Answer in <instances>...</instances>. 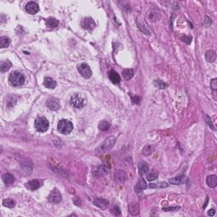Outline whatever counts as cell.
<instances>
[{"label": "cell", "mask_w": 217, "mask_h": 217, "mask_svg": "<svg viewBox=\"0 0 217 217\" xmlns=\"http://www.w3.org/2000/svg\"><path fill=\"white\" fill-rule=\"evenodd\" d=\"M25 81V76L19 71H13L9 76V82L13 87H20Z\"/></svg>", "instance_id": "6da1fadb"}, {"label": "cell", "mask_w": 217, "mask_h": 217, "mask_svg": "<svg viewBox=\"0 0 217 217\" xmlns=\"http://www.w3.org/2000/svg\"><path fill=\"white\" fill-rule=\"evenodd\" d=\"M73 130V124L68 120H61L58 124V131L62 134H69Z\"/></svg>", "instance_id": "7a4b0ae2"}, {"label": "cell", "mask_w": 217, "mask_h": 217, "mask_svg": "<svg viewBox=\"0 0 217 217\" xmlns=\"http://www.w3.org/2000/svg\"><path fill=\"white\" fill-rule=\"evenodd\" d=\"M115 141H116V138L114 137V136L108 137V138H106V139L104 140V142L99 146V148H97V151L100 152V153H103V152H105L107 151V150L111 149V148H113L114 145H115Z\"/></svg>", "instance_id": "3957f363"}, {"label": "cell", "mask_w": 217, "mask_h": 217, "mask_svg": "<svg viewBox=\"0 0 217 217\" xmlns=\"http://www.w3.org/2000/svg\"><path fill=\"white\" fill-rule=\"evenodd\" d=\"M35 128L38 132H44L47 131L49 127L48 121L45 117H39L35 121Z\"/></svg>", "instance_id": "277c9868"}, {"label": "cell", "mask_w": 217, "mask_h": 217, "mask_svg": "<svg viewBox=\"0 0 217 217\" xmlns=\"http://www.w3.org/2000/svg\"><path fill=\"white\" fill-rule=\"evenodd\" d=\"M71 104L76 108H82L85 105V99L81 94L73 95L71 99Z\"/></svg>", "instance_id": "5b68a950"}, {"label": "cell", "mask_w": 217, "mask_h": 217, "mask_svg": "<svg viewBox=\"0 0 217 217\" xmlns=\"http://www.w3.org/2000/svg\"><path fill=\"white\" fill-rule=\"evenodd\" d=\"M77 69H78L79 73L86 79H89L90 77L92 76V74H93L92 71H91L89 66H87V64H84V63L81 64V65L78 66Z\"/></svg>", "instance_id": "8992f818"}, {"label": "cell", "mask_w": 217, "mask_h": 217, "mask_svg": "<svg viewBox=\"0 0 217 217\" xmlns=\"http://www.w3.org/2000/svg\"><path fill=\"white\" fill-rule=\"evenodd\" d=\"M61 194L58 189H53L48 196V201L53 203H59L61 201Z\"/></svg>", "instance_id": "52a82bcc"}, {"label": "cell", "mask_w": 217, "mask_h": 217, "mask_svg": "<svg viewBox=\"0 0 217 217\" xmlns=\"http://www.w3.org/2000/svg\"><path fill=\"white\" fill-rule=\"evenodd\" d=\"M47 106L48 108H50L51 110H58L60 108V100L57 99V98H49L47 100Z\"/></svg>", "instance_id": "ba28073f"}, {"label": "cell", "mask_w": 217, "mask_h": 217, "mask_svg": "<svg viewBox=\"0 0 217 217\" xmlns=\"http://www.w3.org/2000/svg\"><path fill=\"white\" fill-rule=\"evenodd\" d=\"M95 26L96 25H95L94 20L92 19L91 17H87V18H85L81 21V26L85 30L89 31V32L93 31L95 28Z\"/></svg>", "instance_id": "9c48e42d"}, {"label": "cell", "mask_w": 217, "mask_h": 217, "mask_svg": "<svg viewBox=\"0 0 217 217\" xmlns=\"http://www.w3.org/2000/svg\"><path fill=\"white\" fill-rule=\"evenodd\" d=\"M26 10L27 11V13L31 14H35L39 11V6L36 2H29L27 5H26Z\"/></svg>", "instance_id": "30bf717a"}, {"label": "cell", "mask_w": 217, "mask_h": 217, "mask_svg": "<svg viewBox=\"0 0 217 217\" xmlns=\"http://www.w3.org/2000/svg\"><path fill=\"white\" fill-rule=\"evenodd\" d=\"M42 186V182L39 180H32L26 184V188L31 191H35Z\"/></svg>", "instance_id": "8fae6325"}, {"label": "cell", "mask_w": 217, "mask_h": 217, "mask_svg": "<svg viewBox=\"0 0 217 217\" xmlns=\"http://www.w3.org/2000/svg\"><path fill=\"white\" fill-rule=\"evenodd\" d=\"M149 171V167L144 161H140L138 164V173L140 176H144L147 175Z\"/></svg>", "instance_id": "7c38bea8"}, {"label": "cell", "mask_w": 217, "mask_h": 217, "mask_svg": "<svg viewBox=\"0 0 217 217\" xmlns=\"http://www.w3.org/2000/svg\"><path fill=\"white\" fill-rule=\"evenodd\" d=\"M187 181V177L185 176H176V177H173V178H170L169 180V182L171 183L173 185H181V184H184Z\"/></svg>", "instance_id": "4fadbf2b"}, {"label": "cell", "mask_w": 217, "mask_h": 217, "mask_svg": "<svg viewBox=\"0 0 217 217\" xmlns=\"http://www.w3.org/2000/svg\"><path fill=\"white\" fill-rule=\"evenodd\" d=\"M146 188L147 183L146 182H145V180L143 179V178H140V179L138 180V182H137V183L135 186L134 189H135L136 193H141L143 190H145Z\"/></svg>", "instance_id": "5bb4252c"}, {"label": "cell", "mask_w": 217, "mask_h": 217, "mask_svg": "<svg viewBox=\"0 0 217 217\" xmlns=\"http://www.w3.org/2000/svg\"><path fill=\"white\" fill-rule=\"evenodd\" d=\"M93 203H94V205L98 206L100 209H105L108 205V201L104 199V198H98V199H95L93 201Z\"/></svg>", "instance_id": "9a60e30c"}, {"label": "cell", "mask_w": 217, "mask_h": 217, "mask_svg": "<svg viewBox=\"0 0 217 217\" xmlns=\"http://www.w3.org/2000/svg\"><path fill=\"white\" fill-rule=\"evenodd\" d=\"M43 85L49 89H54L56 87L57 83L51 77H45V79L43 81Z\"/></svg>", "instance_id": "2e32d148"}, {"label": "cell", "mask_w": 217, "mask_h": 217, "mask_svg": "<svg viewBox=\"0 0 217 217\" xmlns=\"http://www.w3.org/2000/svg\"><path fill=\"white\" fill-rule=\"evenodd\" d=\"M108 77H109L110 81L113 82L114 84H118V83H120V81H121V77H120V76L118 75V73L115 71H113V70L109 71Z\"/></svg>", "instance_id": "e0dca14e"}, {"label": "cell", "mask_w": 217, "mask_h": 217, "mask_svg": "<svg viewBox=\"0 0 217 217\" xmlns=\"http://www.w3.org/2000/svg\"><path fill=\"white\" fill-rule=\"evenodd\" d=\"M206 183L209 188H215L217 186V177L215 175H210L206 179Z\"/></svg>", "instance_id": "ac0fdd59"}, {"label": "cell", "mask_w": 217, "mask_h": 217, "mask_svg": "<svg viewBox=\"0 0 217 217\" xmlns=\"http://www.w3.org/2000/svg\"><path fill=\"white\" fill-rule=\"evenodd\" d=\"M128 209H129V212L131 213V215H138L139 212H140L139 205L137 203H130V205L128 207Z\"/></svg>", "instance_id": "d6986e66"}, {"label": "cell", "mask_w": 217, "mask_h": 217, "mask_svg": "<svg viewBox=\"0 0 217 217\" xmlns=\"http://www.w3.org/2000/svg\"><path fill=\"white\" fill-rule=\"evenodd\" d=\"M115 179L120 182H124L127 179V174L122 170H117L115 173Z\"/></svg>", "instance_id": "ffe728a7"}, {"label": "cell", "mask_w": 217, "mask_h": 217, "mask_svg": "<svg viewBox=\"0 0 217 217\" xmlns=\"http://www.w3.org/2000/svg\"><path fill=\"white\" fill-rule=\"evenodd\" d=\"M3 181L5 182V183L7 186H10V185L13 184L14 182V177L10 173H6V174L3 175Z\"/></svg>", "instance_id": "44dd1931"}, {"label": "cell", "mask_w": 217, "mask_h": 217, "mask_svg": "<svg viewBox=\"0 0 217 217\" xmlns=\"http://www.w3.org/2000/svg\"><path fill=\"white\" fill-rule=\"evenodd\" d=\"M11 40L8 37H1L0 38V47L1 48H5L10 46Z\"/></svg>", "instance_id": "7402d4cb"}, {"label": "cell", "mask_w": 217, "mask_h": 217, "mask_svg": "<svg viewBox=\"0 0 217 217\" xmlns=\"http://www.w3.org/2000/svg\"><path fill=\"white\" fill-rule=\"evenodd\" d=\"M12 66V64L10 60H6V61H2L1 62V65H0V70L1 72H6L10 70Z\"/></svg>", "instance_id": "603a6c76"}, {"label": "cell", "mask_w": 217, "mask_h": 217, "mask_svg": "<svg viewBox=\"0 0 217 217\" xmlns=\"http://www.w3.org/2000/svg\"><path fill=\"white\" fill-rule=\"evenodd\" d=\"M205 58H206V60L208 62H211L212 63V62L215 61V60H216L215 52L213 51V50H209L205 53Z\"/></svg>", "instance_id": "cb8c5ba5"}, {"label": "cell", "mask_w": 217, "mask_h": 217, "mask_svg": "<svg viewBox=\"0 0 217 217\" xmlns=\"http://www.w3.org/2000/svg\"><path fill=\"white\" fill-rule=\"evenodd\" d=\"M134 76V71L132 69H126L122 71V76L126 80H131Z\"/></svg>", "instance_id": "d4e9b609"}, {"label": "cell", "mask_w": 217, "mask_h": 217, "mask_svg": "<svg viewBox=\"0 0 217 217\" xmlns=\"http://www.w3.org/2000/svg\"><path fill=\"white\" fill-rule=\"evenodd\" d=\"M108 170H109V166L106 164H104V165H100L98 169V173H99L100 176H104V175H106L108 173Z\"/></svg>", "instance_id": "484cf974"}, {"label": "cell", "mask_w": 217, "mask_h": 217, "mask_svg": "<svg viewBox=\"0 0 217 217\" xmlns=\"http://www.w3.org/2000/svg\"><path fill=\"white\" fill-rule=\"evenodd\" d=\"M169 186L168 183H166L165 182H157V183H150L148 185V187L150 188H167Z\"/></svg>", "instance_id": "4316f807"}, {"label": "cell", "mask_w": 217, "mask_h": 217, "mask_svg": "<svg viewBox=\"0 0 217 217\" xmlns=\"http://www.w3.org/2000/svg\"><path fill=\"white\" fill-rule=\"evenodd\" d=\"M4 206L8 208H14L15 206V201L12 198H5L3 200Z\"/></svg>", "instance_id": "83f0119b"}, {"label": "cell", "mask_w": 217, "mask_h": 217, "mask_svg": "<svg viewBox=\"0 0 217 217\" xmlns=\"http://www.w3.org/2000/svg\"><path fill=\"white\" fill-rule=\"evenodd\" d=\"M109 127H110V125L107 121H101L99 123V130H101V131H104V132L108 131L109 129Z\"/></svg>", "instance_id": "f1b7e54d"}, {"label": "cell", "mask_w": 217, "mask_h": 217, "mask_svg": "<svg viewBox=\"0 0 217 217\" xmlns=\"http://www.w3.org/2000/svg\"><path fill=\"white\" fill-rule=\"evenodd\" d=\"M47 26L49 28H55L59 26V21L54 18H49L47 20Z\"/></svg>", "instance_id": "f546056e"}, {"label": "cell", "mask_w": 217, "mask_h": 217, "mask_svg": "<svg viewBox=\"0 0 217 217\" xmlns=\"http://www.w3.org/2000/svg\"><path fill=\"white\" fill-rule=\"evenodd\" d=\"M154 86H155L157 88H160V89H165V88H166V87H168V85H167L165 82H164V81H162L160 80L155 81L154 82Z\"/></svg>", "instance_id": "4dcf8cb0"}, {"label": "cell", "mask_w": 217, "mask_h": 217, "mask_svg": "<svg viewBox=\"0 0 217 217\" xmlns=\"http://www.w3.org/2000/svg\"><path fill=\"white\" fill-rule=\"evenodd\" d=\"M16 100H17L16 96H14V95H10V97L8 98V99H7V104H8V106H9V107H12L13 105H14L15 102H16Z\"/></svg>", "instance_id": "1f68e13d"}, {"label": "cell", "mask_w": 217, "mask_h": 217, "mask_svg": "<svg viewBox=\"0 0 217 217\" xmlns=\"http://www.w3.org/2000/svg\"><path fill=\"white\" fill-rule=\"evenodd\" d=\"M158 172L157 171H154V170H153L152 172H150L149 174L148 175V176H147V180L148 181H149V182H151V181H154V180H155L157 177H158Z\"/></svg>", "instance_id": "d6a6232c"}, {"label": "cell", "mask_w": 217, "mask_h": 217, "mask_svg": "<svg viewBox=\"0 0 217 217\" xmlns=\"http://www.w3.org/2000/svg\"><path fill=\"white\" fill-rule=\"evenodd\" d=\"M182 42H184L185 43H187V44H190V43H192V37L191 36H188V35H183V36H182Z\"/></svg>", "instance_id": "836d02e7"}, {"label": "cell", "mask_w": 217, "mask_h": 217, "mask_svg": "<svg viewBox=\"0 0 217 217\" xmlns=\"http://www.w3.org/2000/svg\"><path fill=\"white\" fill-rule=\"evenodd\" d=\"M205 121H206V122H207L208 126L209 127H211L213 130H215V126H214V124H213L212 121H211V119L210 117L208 115H205Z\"/></svg>", "instance_id": "e575fe53"}, {"label": "cell", "mask_w": 217, "mask_h": 217, "mask_svg": "<svg viewBox=\"0 0 217 217\" xmlns=\"http://www.w3.org/2000/svg\"><path fill=\"white\" fill-rule=\"evenodd\" d=\"M111 212H112L114 215L117 216V215H121V209H120V208H119L118 206H115V207H114L113 209H111Z\"/></svg>", "instance_id": "d590c367"}, {"label": "cell", "mask_w": 217, "mask_h": 217, "mask_svg": "<svg viewBox=\"0 0 217 217\" xmlns=\"http://www.w3.org/2000/svg\"><path fill=\"white\" fill-rule=\"evenodd\" d=\"M210 87H211L212 90H214V91H215V90L217 89V79L216 78L213 79V80L210 81Z\"/></svg>", "instance_id": "8d00e7d4"}, {"label": "cell", "mask_w": 217, "mask_h": 217, "mask_svg": "<svg viewBox=\"0 0 217 217\" xmlns=\"http://www.w3.org/2000/svg\"><path fill=\"white\" fill-rule=\"evenodd\" d=\"M179 209V206H175V207L163 208L162 210H164V211H175V210H177V209Z\"/></svg>", "instance_id": "74e56055"}, {"label": "cell", "mask_w": 217, "mask_h": 217, "mask_svg": "<svg viewBox=\"0 0 217 217\" xmlns=\"http://www.w3.org/2000/svg\"><path fill=\"white\" fill-rule=\"evenodd\" d=\"M132 102L134 103V104H139L140 103V98L139 97H137V96H135V97H132Z\"/></svg>", "instance_id": "f35d334b"}, {"label": "cell", "mask_w": 217, "mask_h": 217, "mask_svg": "<svg viewBox=\"0 0 217 217\" xmlns=\"http://www.w3.org/2000/svg\"><path fill=\"white\" fill-rule=\"evenodd\" d=\"M204 24L205 25H207V26H209V25H210L211 24V20L209 19L208 16H205V20H204Z\"/></svg>", "instance_id": "ab89813d"}, {"label": "cell", "mask_w": 217, "mask_h": 217, "mask_svg": "<svg viewBox=\"0 0 217 217\" xmlns=\"http://www.w3.org/2000/svg\"><path fill=\"white\" fill-rule=\"evenodd\" d=\"M215 210L212 209H210V210H209L208 211V215H210V216H214L215 215Z\"/></svg>", "instance_id": "60d3db41"}]
</instances>
